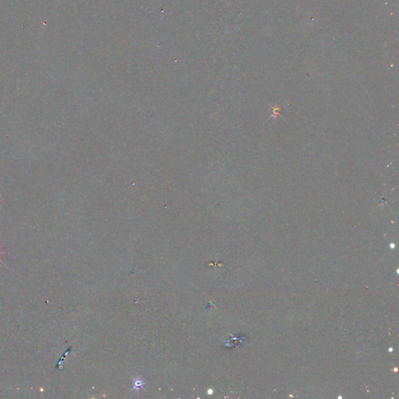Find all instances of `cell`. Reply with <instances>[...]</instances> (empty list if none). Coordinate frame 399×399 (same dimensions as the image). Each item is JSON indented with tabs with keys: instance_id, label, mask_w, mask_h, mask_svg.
Returning <instances> with one entry per match:
<instances>
[{
	"instance_id": "cell-1",
	"label": "cell",
	"mask_w": 399,
	"mask_h": 399,
	"mask_svg": "<svg viewBox=\"0 0 399 399\" xmlns=\"http://www.w3.org/2000/svg\"><path fill=\"white\" fill-rule=\"evenodd\" d=\"M5 253L6 252L2 251V250H1V247H0V256H1V255L5 254ZM0 263H2L3 264L6 265L5 263H4V261H3L2 260H1V258H0Z\"/></svg>"
}]
</instances>
